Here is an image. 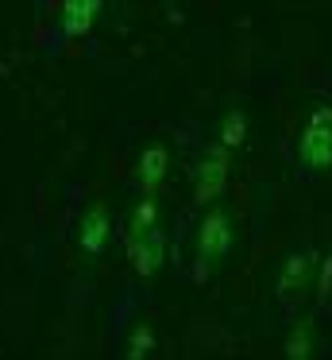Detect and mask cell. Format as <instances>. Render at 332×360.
I'll list each match as a JSON object with an SVG mask.
<instances>
[{"label":"cell","instance_id":"cell-1","mask_svg":"<svg viewBox=\"0 0 332 360\" xmlns=\"http://www.w3.org/2000/svg\"><path fill=\"white\" fill-rule=\"evenodd\" d=\"M293 167L305 179L332 174V105H313L293 136Z\"/></svg>","mask_w":332,"mask_h":360},{"label":"cell","instance_id":"cell-11","mask_svg":"<svg viewBox=\"0 0 332 360\" xmlns=\"http://www.w3.org/2000/svg\"><path fill=\"white\" fill-rule=\"evenodd\" d=\"M309 337H313V326L301 321V326L293 329V337L286 341V352H290V356H313V341H309Z\"/></svg>","mask_w":332,"mask_h":360},{"label":"cell","instance_id":"cell-4","mask_svg":"<svg viewBox=\"0 0 332 360\" xmlns=\"http://www.w3.org/2000/svg\"><path fill=\"white\" fill-rule=\"evenodd\" d=\"M228 179H232V151L224 148L220 140L197 159L193 167V202L197 205H208L228 190Z\"/></svg>","mask_w":332,"mask_h":360},{"label":"cell","instance_id":"cell-8","mask_svg":"<svg viewBox=\"0 0 332 360\" xmlns=\"http://www.w3.org/2000/svg\"><path fill=\"white\" fill-rule=\"evenodd\" d=\"M100 8H105V0H66V4H62V16H58L62 35H66V39L85 35L93 24H97Z\"/></svg>","mask_w":332,"mask_h":360},{"label":"cell","instance_id":"cell-2","mask_svg":"<svg viewBox=\"0 0 332 360\" xmlns=\"http://www.w3.org/2000/svg\"><path fill=\"white\" fill-rule=\"evenodd\" d=\"M232 240H236L232 213L228 210H208L197 225V236H193V271L208 275V267L232 252Z\"/></svg>","mask_w":332,"mask_h":360},{"label":"cell","instance_id":"cell-7","mask_svg":"<svg viewBox=\"0 0 332 360\" xmlns=\"http://www.w3.org/2000/svg\"><path fill=\"white\" fill-rule=\"evenodd\" d=\"M108 236H112V217H108V210L105 205H89L81 225H77V244H81L89 256H97V252H105Z\"/></svg>","mask_w":332,"mask_h":360},{"label":"cell","instance_id":"cell-10","mask_svg":"<svg viewBox=\"0 0 332 360\" xmlns=\"http://www.w3.org/2000/svg\"><path fill=\"white\" fill-rule=\"evenodd\" d=\"M159 225V205H154V198H143V202L135 205V213H131V225H128V240L139 233H147V229Z\"/></svg>","mask_w":332,"mask_h":360},{"label":"cell","instance_id":"cell-5","mask_svg":"<svg viewBox=\"0 0 332 360\" xmlns=\"http://www.w3.org/2000/svg\"><path fill=\"white\" fill-rule=\"evenodd\" d=\"M128 259H131V267H135L143 279L159 271L162 259H166V236H162V229L154 225V229H147V233L131 236L128 240Z\"/></svg>","mask_w":332,"mask_h":360},{"label":"cell","instance_id":"cell-9","mask_svg":"<svg viewBox=\"0 0 332 360\" xmlns=\"http://www.w3.org/2000/svg\"><path fill=\"white\" fill-rule=\"evenodd\" d=\"M244 140H247V117L244 112H228L220 128V143L228 151H236V148H244Z\"/></svg>","mask_w":332,"mask_h":360},{"label":"cell","instance_id":"cell-6","mask_svg":"<svg viewBox=\"0 0 332 360\" xmlns=\"http://www.w3.org/2000/svg\"><path fill=\"white\" fill-rule=\"evenodd\" d=\"M166 174H170V151L162 148V143L143 148V155H139V163H135V186L143 190V194H154V190L166 182Z\"/></svg>","mask_w":332,"mask_h":360},{"label":"cell","instance_id":"cell-3","mask_svg":"<svg viewBox=\"0 0 332 360\" xmlns=\"http://www.w3.org/2000/svg\"><path fill=\"white\" fill-rule=\"evenodd\" d=\"M317 275H321V256H317V248H298V252H290L282 275H278V287H274V290H278V302L301 306L309 295H313Z\"/></svg>","mask_w":332,"mask_h":360}]
</instances>
